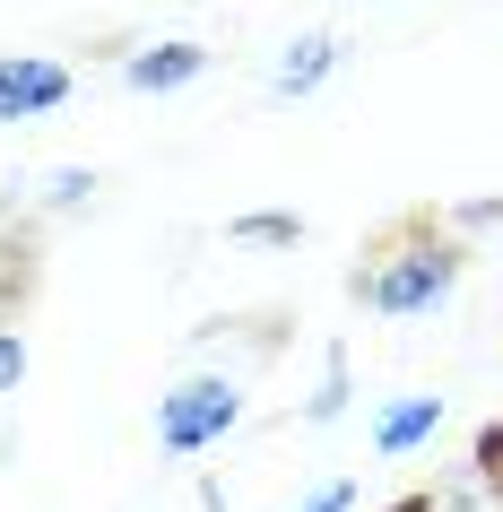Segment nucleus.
<instances>
[{
    "label": "nucleus",
    "mask_w": 503,
    "mask_h": 512,
    "mask_svg": "<svg viewBox=\"0 0 503 512\" xmlns=\"http://www.w3.org/2000/svg\"><path fill=\"white\" fill-rule=\"evenodd\" d=\"M460 278H469V252L434 226H399L382 252H373L365 270L347 278V296L365 304L373 322H425V313H443L460 296Z\"/></svg>",
    "instance_id": "obj_1"
},
{
    "label": "nucleus",
    "mask_w": 503,
    "mask_h": 512,
    "mask_svg": "<svg viewBox=\"0 0 503 512\" xmlns=\"http://www.w3.org/2000/svg\"><path fill=\"white\" fill-rule=\"evenodd\" d=\"M243 417H252V391L235 374H183L157 400V452L165 460H209L243 434Z\"/></svg>",
    "instance_id": "obj_2"
},
{
    "label": "nucleus",
    "mask_w": 503,
    "mask_h": 512,
    "mask_svg": "<svg viewBox=\"0 0 503 512\" xmlns=\"http://www.w3.org/2000/svg\"><path fill=\"white\" fill-rule=\"evenodd\" d=\"M70 96H79V70H70V61H53V53H0V131L53 122Z\"/></svg>",
    "instance_id": "obj_3"
},
{
    "label": "nucleus",
    "mask_w": 503,
    "mask_h": 512,
    "mask_svg": "<svg viewBox=\"0 0 503 512\" xmlns=\"http://www.w3.org/2000/svg\"><path fill=\"white\" fill-rule=\"evenodd\" d=\"M209 61L217 53L200 35H148V44L122 53V87H131V96H183V87L209 79Z\"/></svg>",
    "instance_id": "obj_4"
},
{
    "label": "nucleus",
    "mask_w": 503,
    "mask_h": 512,
    "mask_svg": "<svg viewBox=\"0 0 503 512\" xmlns=\"http://www.w3.org/2000/svg\"><path fill=\"white\" fill-rule=\"evenodd\" d=\"M347 70V35H330V27H304L287 44V53L269 61V105H313L321 87Z\"/></svg>",
    "instance_id": "obj_5"
},
{
    "label": "nucleus",
    "mask_w": 503,
    "mask_h": 512,
    "mask_svg": "<svg viewBox=\"0 0 503 512\" xmlns=\"http://www.w3.org/2000/svg\"><path fill=\"white\" fill-rule=\"evenodd\" d=\"M443 417H451V408L434 400V391H399V400H382V408H373L365 443H373L382 460H417V452H434V434H443Z\"/></svg>",
    "instance_id": "obj_6"
},
{
    "label": "nucleus",
    "mask_w": 503,
    "mask_h": 512,
    "mask_svg": "<svg viewBox=\"0 0 503 512\" xmlns=\"http://www.w3.org/2000/svg\"><path fill=\"white\" fill-rule=\"evenodd\" d=\"M347 400H356V365H347V348H330L321 356V391L304 400V426H339Z\"/></svg>",
    "instance_id": "obj_7"
},
{
    "label": "nucleus",
    "mask_w": 503,
    "mask_h": 512,
    "mask_svg": "<svg viewBox=\"0 0 503 512\" xmlns=\"http://www.w3.org/2000/svg\"><path fill=\"white\" fill-rule=\"evenodd\" d=\"M226 235L261 243V252H295V243H304V217H295V209H252V217H235Z\"/></svg>",
    "instance_id": "obj_8"
},
{
    "label": "nucleus",
    "mask_w": 503,
    "mask_h": 512,
    "mask_svg": "<svg viewBox=\"0 0 503 512\" xmlns=\"http://www.w3.org/2000/svg\"><path fill=\"white\" fill-rule=\"evenodd\" d=\"M96 191H105V183H96L87 165H61L53 183H44V217H79L87 200H96Z\"/></svg>",
    "instance_id": "obj_9"
},
{
    "label": "nucleus",
    "mask_w": 503,
    "mask_h": 512,
    "mask_svg": "<svg viewBox=\"0 0 503 512\" xmlns=\"http://www.w3.org/2000/svg\"><path fill=\"white\" fill-rule=\"evenodd\" d=\"M27 374H35L27 330H18V322H0V400H18V391H27Z\"/></svg>",
    "instance_id": "obj_10"
},
{
    "label": "nucleus",
    "mask_w": 503,
    "mask_h": 512,
    "mask_svg": "<svg viewBox=\"0 0 503 512\" xmlns=\"http://www.w3.org/2000/svg\"><path fill=\"white\" fill-rule=\"evenodd\" d=\"M287 512H356V478H321V486H304Z\"/></svg>",
    "instance_id": "obj_11"
},
{
    "label": "nucleus",
    "mask_w": 503,
    "mask_h": 512,
    "mask_svg": "<svg viewBox=\"0 0 503 512\" xmlns=\"http://www.w3.org/2000/svg\"><path fill=\"white\" fill-rule=\"evenodd\" d=\"M469 469H477V478H486V486H503V426H486V434H477Z\"/></svg>",
    "instance_id": "obj_12"
},
{
    "label": "nucleus",
    "mask_w": 503,
    "mask_h": 512,
    "mask_svg": "<svg viewBox=\"0 0 503 512\" xmlns=\"http://www.w3.org/2000/svg\"><path fill=\"white\" fill-rule=\"evenodd\" d=\"M460 226H503V200H469V209H460Z\"/></svg>",
    "instance_id": "obj_13"
},
{
    "label": "nucleus",
    "mask_w": 503,
    "mask_h": 512,
    "mask_svg": "<svg viewBox=\"0 0 503 512\" xmlns=\"http://www.w3.org/2000/svg\"><path fill=\"white\" fill-rule=\"evenodd\" d=\"M391 512H434V486H425V495H399Z\"/></svg>",
    "instance_id": "obj_14"
}]
</instances>
